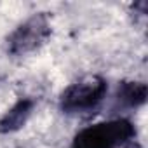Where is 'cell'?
I'll list each match as a JSON object with an SVG mask.
<instances>
[{
    "label": "cell",
    "mask_w": 148,
    "mask_h": 148,
    "mask_svg": "<svg viewBox=\"0 0 148 148\" xmlns=\"http://www.w3.org/2000/svg\"><path fill=\"white\" fill-rule=\"evenodd\" d=\"M134 139V124L125 117H113L80 129L73 136L70 148H127Z\"/></svg>",
    "instance_id": "cell-1"
},
{
    "label": "cell",
    "mask_w": 148,
    "mask_h": 148,
    "mask_svg": "<svg viewBox=\"0 0 148 148\" xmlns=\"http://www.w3.org/2000/svg\"><path fill=\"white\" fill-rule=\"evenodd\" d=\"M108 82L99 75H87L70 84L59 96V110L64 115H86L99 108L106 99Z\"/></svg>",
    "instance_id": "cell-2"
},
{
    "label": "cell",
    "mask_w": 148,
    "mask_h": 148,
    "mask_svg": "<svg viewBox=\"0 0 148 148\" xmlns=\"http://www.w3.org/2000/svg\"><path fill=\"white\" fill-rule=\"evenodd\" d=\"M52 33L51 21L45 12H35L21 21L7 37V52L16 58H25L37 52L47 44Z\"/></svg>",
    "instance_id": "cell-3"
},
{
    "label": "cell",
    "mask_w": 148,
    "mask_h": 148,
    "mask_svg": "<svg viewBox=\"0 0 148 148\" xmlns=\"http://www.w3.org/2000/svg\"><path fill=\"white\" fill-rule=\"evenodd\" d=\"M35 110V99L19 98L2 117H0V134H12L25 127Z\"/></svg>",
    "instance_id": "cell-4"
},
{
    "label": "cell",
    "mask_w": 148,
    "mask_h": 148,
    "mask_svg": "<svg viewBox=\"0 0 148 148\" xmlns=\"http://www.w3.org/2000/svg\"><path fill=\"white\" fill-rule=\"evenodd\" d=\"M146 101V84L141 80L120 82L115 91V105L122 110H136Z\"/></svg>",
    "instance_id": "cell-5"
}]
</instances>
